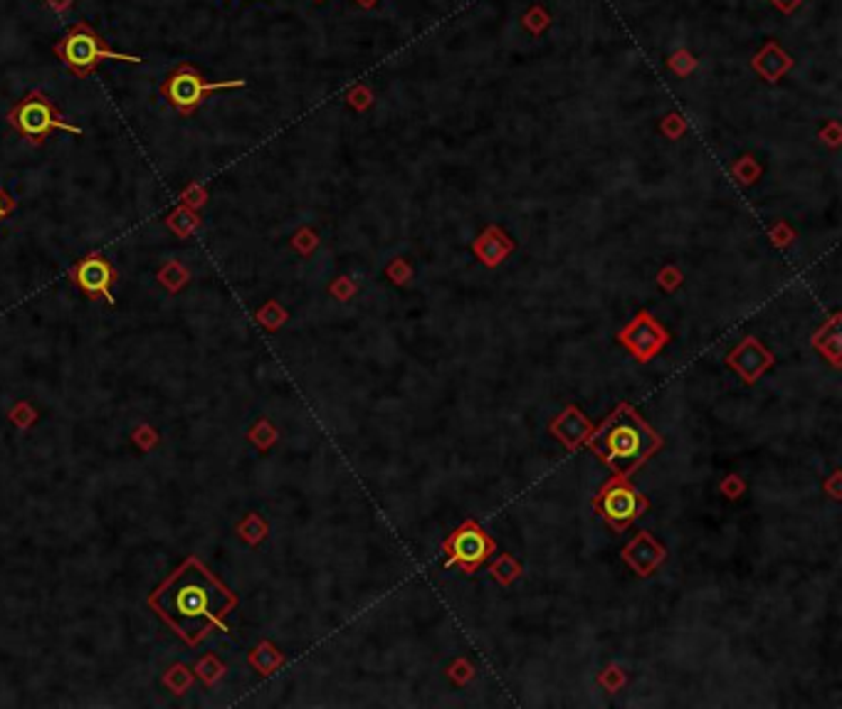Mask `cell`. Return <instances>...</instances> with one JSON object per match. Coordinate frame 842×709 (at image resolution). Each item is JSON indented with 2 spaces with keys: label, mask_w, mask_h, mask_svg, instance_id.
I'll list each match as a JSON object with an SVG mask.
<instances>
[{
  "label": "cell",
  "mask_w": 842,
  "mask_h": 709,
  "mask_svg": "<svg viewBox=\"0 0 842 709\" xmlns=\"http://www.w3.org/2000/svg\"><path fill=\"white\" fill-rule=\"evenodd\" d=\"M149 605L183 642L198 645L213 628L230 632L225 618L238 605V595L201 559L188 556L149 595Z\"/></svg>",
  "instance_id": "1"
},
{
  "label": "cell",
  "mask_w": 842,
  "mask_h": 709,
  "mask_svg": "<svg viewBox=\"0 0 842 709\" xmlns=\"http://www.w3.org/2000/svg\"><path fill=\"white\" fill-rule=\"evenodd\" d=\"M585 442L611 468L615 477H630L642 462L662 448L660 435L630 405H618Z\"/></svg>",
  "instance_id": "2"
},
{
  "label": "cell",
  "mask_w": 842,
  "mask_h": 709,
  "mask_svg": "<svg viewBox=\"0 0 842 709\" xmlns=\"http://www.w3.org/2000/svg\"><path fill=\"white\" fill-rule=\"evenodd\" d=\"M55 55L77 77H89L96 69V65L104 62V59L129 62V65H141L144 62L136 55L114 52L104 40L96 35V30L92 25H86V23H75L72 28H68V32L55 45Z\"/></svg>",
  "instance_id": "3"
},
{
  "label": "cell",
  "mask_w": 842,
  "mask_h": 709,
  "mask_svg": "<svg viewBox=\"0 0 842 709\" xmlns=\"http://www.w3.org/2000/svg\"><path fill=\"white\" fill-rule=\"evenodd\" d=\"M8 122L23 139H28L30 144L35 146L42 144L58 129L59 132L82 136V126L69 124L68 119L58 112V106L52 105V99L45 92H40V89L28 92L18 105L10 109Z\"/></svg>",
  "instance_id": "4"
},
{
  "label": "cell",
  "mask_w": 842,
  "mask_h": 709,
  "mask_svg": "<svg viewBox=\"0 0 842 709\" xmlns=\"http://www.w3.org/2000/svg\"><path fill=\"white\" fill-rule=\"evenodd\" d=\"M245 86V79H221V82H208L193 65H181L176 68L163 79L161 95L168 105L181 112L183 116H191L198 106L205 102V96L221 89H238Z\"/></svg>",
  "instance_id": "5"
},
{
  "label": "cell",
  "mask_w": 842,
  "mask_h": 709,
  "mask_svg": "<svg viewBox=\"0 0 842 709\" xmlns=\"http://www.w3.org/2000/svg\"><path fill=\"white\" fill-rule=\"evenodd\" d=\"M593 507L595 512L605 519V522H611L612 527L622 532V529H628L635 522V519L645 514V509H647V499L642 497L638 489L632 487L628 477H615L605 485L593 499Z\"/></svg>",
  "instance_id": "6"
},
{
  "label": "cell",
  "mask_w": 842,
  "mask_h": 709,
  "mask_svg": "<svg viewBox=\"0 0 842 709\" xmlns=\"http://www.w3.org/2000/svg\"><path fill=\"white\" fill-rule=\"evenodd\" d=\"M492 551H494V539L489 537L477 522H465L445 541L448 566H459L467 574H475Z\"/></svg>",
  "instance_id": "7"
},
{
  "label": "cell",
  "mask_w": 842,
  "mask_h": 709,
  "mask_svg": "<svg viewBox=\"0 0 842 709\" xmlns=\"http://www.w3.org/2000/svg\"><path fill=\"white\" fill-rule=\"evenodd\" d=\"M69 277L75 282V287L85 292L89 299H106L109 305H116L112 287L122 275L102 252H89L86 258L79 259Z\"/></svg>",
  "instance_id": "8"
},
{
  "label": "cell",
  "mask_w": 842,
  "mask_h": 709,
  "mask_svg": "<svg viewBox=\"0 0 842 709\" xmlns=\"http://www.w3.org/2000/svg\"><path fill=\"white\" fill-rule=\"evenodd\" d=\"M620 341L630 346L640 361H647V359H652V354L667 341V332L655 324L650 314H640L625 332H622Z\"/></svg>",
  "instance_id": "9"
},
{
  "label": "cell",
  "mask_w": 842,
  "mask_h": 709,
  "mask_svg": "<svg viewBox=\"0 0 842 709\" xmlns=\"http://www.w3.org/2000/svg\"><path fill=\"white\" fill-rule=\"evenodd\" d=\"M729 364L737 368L738 374H741V378L756 381L758 376L764 374L765 368L774 364V356L768 354L754 336H748L747 341L738 346L737 351L729 354Z\"/></svg>",
  "instance_id": "10"
},
{
  "label": "cell",
  "mask_w": 842,
  "mask_h": 709,
  "mask_svg": "<svg viewBox=\"0 0 842 709\" xmlns=\"http://www.w3.org/2000/svg\"><path fill=\"white\" fill-rule=\"evenodd\" d=\"M622 559H625L638 574L647 576L652 568L665 559V549L657 547L655 539H652L647 532H642L640 537L635 539L630 547L622 551Z\"/></svg>",
  "instance_id": "11"
},
{
  "label": "cell",
  "mask_w": 842,
  "mask_h": 709,
  "mask_svg": "<svg viewBox=\"0 0 842 709\" xmlns=\"http://www.w3.org/2000/svg\"><path fill=\"white\" fill-rule=\"evenodd\" d=\"M551 432H554L558 441L564 442L566 448H575V445L588 441V435L593 431H591V423L585 421V415H581V411L568 408V411L561 413V415L551 423Z\"/></svg>",
  "instance_id": "12"
},
{
  "label": "cell",
  "mask_w": 842,
  "mask_h": 709,
  "mask_svg": "<svg viewBox=\"0 0 842 709\" xmlns=\"http://www.w3.org/2000/svg\"><path fill=\"white\" fill-rule=\"evenodd\" d=\"M492 574H494V578L502 581V584H512L519 576V564L512 556H502L497 564L492 566Z\"/></svg>",
  "instance_id": "13"
},
{
  "label": "cell",
  "mask_w": 842,
  "mask_h": 709,
  "mask_svg": "<svg viewBox=\"0 0 842 709\" xmlns=\"http://www.w3.org/2000/svg\"><path fill=\"white\" fill-rule=\"evenodd\" d=\"M13 211H15V198H10V193L0 188V223L5 221Z\"/></svg>",
  "instance_id": "14"
},
{
  "label": "cell",
  "mask_w": 842,
  "mask_h": 709,
  "mask_svg": "<svg viewBox=\"0 0 842 709\" xmlns=\"http://www.w3.org/2000/svg\"><path fill=\"white\" fill-rule=\"evenodd\" d=\"M358 3H361V5H364V8H371V5H376V3H378V0H358Z\"/></svg>",
  "instance_id": "15"
}]
</instances>
